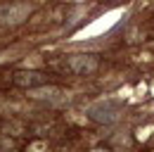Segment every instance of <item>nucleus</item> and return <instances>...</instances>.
Instances as JSON below:
<instances>
[{
  "label": "nucleus",
  "mask_w": 154,
  "mask_h": 152,
  "mask_svg": "<svg viewBox=\"0 0 154 152\" xmlns=\"http://www.w3.org/2000/svg\"><path fill=\"white\" fill-rule=\"evenodd\" d=\"M31 14V5L26 2H7L0 7V24L5 26H17Z\"/></svg>",
  "instance_id": "f257e3e1"
},
{
  "label": "nucleus",
  "mask_w": 154,
  "mask_h": 152,
  "mask_svg": "<svg viewBox=\"0 0 154 152\" xmlns=\"http://www.w3.org/2000/svg\"><path fill=\"white\" fill-rule=\"evenodd\" d=\"M66 67L74 71L76 76H90L97 71L100 67V59L97 55H88V52H81V55H71L66 59Z\"/></svg>",
  "instance_id": "f03ea898"
},
{
  "label": "nucleus",
  "mask_w": 154,
  "mask_h": 152,
  "mask_svg": "<svg viewBox=\"0 0 154 152\" xmlns=\"http://www.w3.org/2000/svg\"><path fill=\"white\" fill-rule=\"evenodd\" d=\"M31 95L36 100H43V102H50V105H66L69 102V93L62 90V88H55V86H36Z\"/></svg>",
  "instance_id": "7ed1b4c3"
},
{
  "label": "nucleus",
  "mask_w": 154,
  "mask_h": 152,
  "mask_svg": "<svg viewBox=\"0 0 154 152\" xmlns=\"http://www.w3.org/2000/svg\"><path fill=\"white\" fill-rule=\"evenodd\" d=\"M88 116L97 121V124H112L116 119V105L112 100H102V102H95L90 109H88Z\"/></svg>",
  "instance_id": "20e7f679"
},
{
  "label": "nucleus",
  "mask_w": 154,
  "mask_h": 152,
  "mask_svg": "<svg viewBox=\"0 0 154 152\" xmlns=\"http://www.w3.org/2000/svg\"><path fill=\"white\" fill-rule=\"evenodd\" d=\"M14 83L21 86V88H36V86L43 83V74H38V71H17Z\"/></svg>",
  "instance_id": "39448f33"
},
{
  "label": "nucleus",
  "mask_w": 154,
  "mask_h": 152,
  "mask_svg": "<svg viewBox=\"0 0 154 152\" xmlns=\"http://www.w3.org/2000/svg\"><path fill=\"white\" fill-rule=\"evenodd\" d=\"M93 152H109V150H102V147H97V150H93Z\"/></svg>",
  "instance_id": "423d86ee"
}]
</instances>
